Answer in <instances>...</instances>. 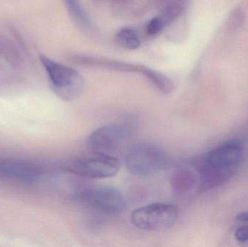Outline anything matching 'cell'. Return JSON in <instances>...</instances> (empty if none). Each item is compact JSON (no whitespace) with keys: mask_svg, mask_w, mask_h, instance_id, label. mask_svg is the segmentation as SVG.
Returning a JSON list of instances; mask_svg holds the SVG:
<instances>
[{"mask_svg":"<svg viewBox=\"0 0 248 247\" xmlns=\"http://www.w3.org/2000/svg\"><path fill=\"white\" fill-rule=\"evenodd\" d=\"M243 156V146L238 140L229 141L208 152L201 167V189L223 184L240 165Z\"/></svg>","mask_w":248,"mask_h":247,"instance_id":"6da1fadb","label":"cell"},{"mask_svg":"<svg viewBox=\"0 0 248 247\" xmlns=\"http://www.w3.org/2000/svg\"><path fill=\"white\" fill-rule=\"evenodd\" d=\"M39 59L47 73L52 91L59 98L71 101L81 95L84 82L78 71L45 55H40Z\"/></svg>","mask_w":248,"mask_h":247,"instance_id":"7a4b0ae2","label":"cell"},{"mask_svg":"<svg viewBox=\"0 0 248 247\" xmlns=\"http://www.w3.org/2000/svg\"><path fill=\"white\" fill-rule=\"evenodd\" d=\"M125 164L128 172L134 176H153L164 166V152L153 144H138L127 152Z\"/></svg>","mask_w":248,"mask_h":247,"instance_id":"3957f363","label":"cell"},{"mask_svg":"<svg viewBox=\"0 0 248 247\" xmlns=\"http://www.w3.org/2000/svg\"><path fill=\"white\" fill-rule=\"evenodd\" d=\"M122 164L117 158L104 152H95L78 157L68 162V171L89 178H107L120 171Z\"/></svg>","mask_w":248,"mask_h":247,"instance_id":"277c9868","label":"cell"},{"mask_svg":"<svg viewBox=\"0 0 248 247\" xmlns=\"http://www.w3.org/2000/svg\"><path fill=\"white\" fill-rule=\"evenodd\" d=\"M179 210L176 206L166 203H153L134 210L131 215L133 224L148 232L165 230L177 220Z\"/></svg>","mask_w":248,"mask_h":247,"instance_id":"5b68a950","label":"cell"},{"mask_svg":"<svg viewBox=\"0 0 248 247\" xmlns=\"http://www.w3.org/2000/svg\"><path fill=\"white\" fill-rule=\"evenodd\" d=\"M133 130L131 122L112 123L93 131L88 136L87 144L95 152L107 153L119 148L131 136Z\"/></svg>","mask_w":248,"mask_h":247,"instance_id":"8992f818","label":"cell"},{"mask_svg":"<svg viewBox=\"0 0 248 247\" xmlns=\"http://www.w3.org/2000/svg\"><path fill=\"white\" fill-rule=\"evenodd\" d=\"M81 198L90 205L108 214L122 213L126 206L123 194L113 187L89 189L81 194Z\"/></svg>","mask_w":248,"mask_h":247,"instance_id":"52a82bcc","label":"cell"},{"mask_svg":"<svg viewBox=\"0 0 248 247\" xmlns=\"http://www.w3.org/2000/svg\"><path fill=\"white\" fill-rule=\"evenodd\" d=\"M0 173L13 178L33 184L45 174L42 165L22 160H4L0 161Z\"/></svg>","mask_w":248,"mask_h":247,"instance_id":"ba28073f","label":"cell"},{"mask_svg":"<svg viewBox=\"0 0 248 247\" xmlns=\"http://www.w3.org/2000/svg\"><path fill=\"white\" fill-rule=\"evenodd\" d=\"M71 61L83 66L90 68H103L119 72L137 73L144 75L146 78L150 75L152 69L144 65H135L114 59H104L97 57L76 55L71 57Z\"/></svg>","mask_w":248,"mask_h":247,"instance_id":"9c48e42d","label":"cell"},{"mask_svg":"<svg viewBox=\"0 0 248 247\" xmlns=\"http://www.w3.org/2000/svg\"><path fill=\"white\" fill-rule=\"evenodd\" d=\"M68 13L74 22L83 30L91 32L93 26L88 16L83 10L78 0H63Z\"/></svg>","mask_w":248,"mask_h":247,"instance_id":"30bf717a","label":"cell"},{"mask_svg":"<svg viewBox=\"0 0 248 247\" xmlns=\"http://www.w3.org/2000/svg\"><path fill=\"white\" fill-rule=\"evenodd\" d=\"M116 41L121 46L127 49H136L141 45L138 33L131 28L121 29L116 34Z\"/></svg>","mask_w":248,"mask_h":247,"instance_id":"8fae6325","label":"cell"},{"mask_svg":"<svg viewBox=\"0 0 248 247\" xmlns=\"http://www.w3.org/2000/svg\"><path fill=\"white\" fill-rule=\"evenodd\" d=\"M165 23L160 17L152 19L147 26V33L149 36H155L161 31Z\"/></svg>","mask_w":248,"mask_h":247,"instance_id":"7c38bea8","label":"cell"},{"mask_svg":"<svg viewBox=\"0 0 248 247\" xmlns=\"http://www.w3.org/2000/svg\"><path fill=\"white\" fill-rule=\"evenodd\" d=\"M236 240L242 243L248 242V225L241 226L236 230L234 233Z\"/></svg>","mask_w":248,"mask_h":247,"instance_id":"4fadbf2b","label":"cell"},{"mask_svg":"<svg viewBox=\"0 0 248 247\" xmlns=\"http://www.w3.org/2000/svg\"><path fill=\"white\" fill-rule=\"evenodd\" d=\"M186 0H157L159 3L163 4V8L166 7H185Z\"/></svg>","mask_w":248,"mask_h":247,"instance_id":"5bb4252c","label":"cell"},{"mask_svg":"<svg viewBox=\"0 0 248 247\" xmlns=\"http://www.w3.org/2000/svg\"><path fill=\"white\" fill-rule=\"evenodd\" d=\"M237 219L240 221L248 223V213H240L237 217Z\"/></svg>","mask_w":248,"mask_h":247,"instance_id":"9a60e30c","label":"cell"}]
</instances>
